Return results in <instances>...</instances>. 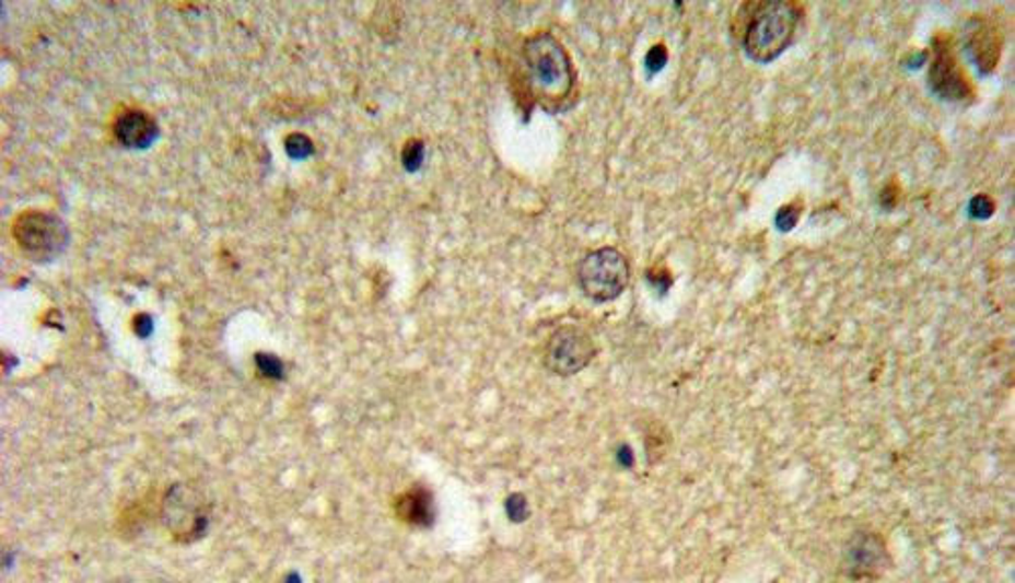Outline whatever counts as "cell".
<instances>
[{"label": "cell", "mask_w": 1015, "mask_h": 583, "mask_svg": "<svg viewBox=\"0 0 1015 583\" xmlns=\"http://www.w3.org/2000/svg\"><path fill=\"white\" fill-rule=\"evenodd\" d=\"M527 83L546 108L565 102L576 85V71L562 42L551 33H536L523 43Z\"/></svg>", "instance_id": "6da1fadb"}, {"label": "cell", "mask_w": 1015, "mask_h": 583, "mask_svg": "<svg viewBox=\"0 0 1015 583\" xmlns=\"http://www.w3.org/2000/svg\"><path fill=\"white\" fill-rule=\"evenodd\" d=\"M750 14L742 27V47L756 63H772L795 42L801 23L796 2L772 0L748 7Z\"/></svg>", "instance_id": "7a4b0ae2"}, {"label": "cell", "mask_w": 1015, "mask_h": 583, "mask_svg": "<svg viewBox=\"0 0 1015 583\" xmlns=\"http://www.w3.org/2000/svg\"><path fill=\"white\" fill-rule=\"evenodd\" d=\"M576 278L584 296L598 304H606L620 299L629 288L631 264L620 249L604 245L580 259Z\"/></svg>", "instance_id": "3957f363"}, {"label": "cell", "mask_w": 1015, "mask_h": 583, "mask_svg": "<svg viewBox=\"0 0 1015 583\" xmlns=\"http://www.w3.org/2000/svg\"><path fill=\"white\" fill-rule=\"evenodd\" d=\"M13 237L19 249L33 261L59 258L69 244L68 225L47 211H27L13 223Z\"/></svg>", "instance_id": "277c9868"}, {"label": "cell", "mask_w": 1015, "mask_h": 583, "mask_svg": "<svg viewBox=\"0 0 1015 583\" xmlns=\"http://www.w3.org/2000/svg\"><path fill=\"white\" fill-rule=\"evenodd\" d=\"M598 353L591 333L582 326L556 328L544 347V365L551 375L572 377L591 365Z\"/></svg>", "instance_id": "5b68a950"}, {"label": "cell", "mask_w": 1015, "mask_h": 583, "mask_svg": "<svg viewBox=\"0 0 1015 583\" xmlns=\"http://www.w3.org/2000/svg\"><path fill=\"white\" fill-rule=\"evenodd\" d=\"M892 565L886 539L872 529L853 530L841 553V570L851 582H874Z\"/></svg>", "instance_id": "8992f818"}, {"label": "cell", "mask_w": 1015, "mask_h": 583, "mask_svg": "<svg viewBox=\"0 0 1015 583\" xmlns=\"http://www.w3.org/2000/svg\"><path fill=\"white\" fill-rule=\"evenodd\" d=\"M929 85L933 94L945 102L965 104L973 100V88L960 69L959 59L948 37L934 39L933 61L929 69Z\"/></svg>", "instance_id": "52a82bcc"}, {"label": "cell", "mask_w": 1015, "mask_h": 583, "mask_svg": "<svg viewBox=\"0 0 1015 583\" xmlns=\"http://www.w3.org/2000/svg\"><path fill=\"white\" fill-rule=\"evenodd\" d=\"M965 49L973 59L975 68L979 73L989 75L998 68L1000 51H1002V35L989 19L975 16L965 31Z\"/></svg>", "instance_id": "ba28073f"}, {"label": "cell", "mask_w": 1015, "mask_h": 583, "mask_svg": "<svg viewBox=\"0 0 1015 583\" xmlns=\"http://www.w3.org/2000/svg\"><path fill=\"white\" fill-rule=\"evenodd\" d=\"M114 135L126 149H147L159 136V126L144 109H124L114 123Z\"/></svg>", "instance_id": "9c48e42d"}, {"label": "cell", "mask_w": 1015, "mask_h": 583, "mask_svg": "<svg viewBox=\"0 0 1015 583\" xmlns=\"http://www.w3.org/2000/svg\"><path fill=\"white\" fill-rule=\"evenodd\" d=\"M396 515L399 521L412 525V527H428L434 518V502L432 494L422 487H412L406 492H401L396 502H394Z\"/></svg>", "instance_id": "30bf717a"}, {"label": "cell", "mask_w": 1015, "mask_h": 583, "mask_svg": "<svg viewBox=\"0 0 1015 583\" xmlns=\"http://www.w3.org/2000/svg\"><path fill=\"white\" fill-rule=\"evenodd\" d=\"M425 147L424 140L420 138H412L404 144L401 149V164L408 173H416L420 171V166L424 163Z\"/></svg>", "instance_id": "8fae6325"}, {"label": "cell", "mask_w": 1015, "mask_h": 583, "mask_svg": "<svg viewBox=\"0 0 1015 583\" xmlns=\"http://www.w3.org/2000/svg\"><path fill=\"white\" fill-rule=\"evenodd\" d=\"M284 149L289 152L290 159L302 161V159H308L315 152V144H313V140L308 136L294 132L284 140Z\"/></svg>", "instance_id": "7c38bea8"}, {"label": "cell", "mask_w": 1015, "mask_h": 583, "mask_svg": "<svg viewBox=\"0 0 1015 583\" xmlns=\"http://www.w3.org/2000/svg\"><path fill=\"white\" fill-rule=\"evenodd\" d=\"M256 366L260 369L261 375H266V377H272V380H282L284 377V365L276 354H256Z\"/></svg>", "instance_id": "4fadbf2b"}, {"label": "cell", "mask_w": 1015, "mask_h": 583, "mask_svg": "<svg viewBox=\"0 0 1015 583\" xmlns=\"http://www.w3.org/2000/svg\"><path fill=\"white\" fill-rule=\"evenodd\" d=\"M995 211V203L989 199L988 195H977L969 203V215L973 219H989Z\"/></svg>", "instance_id": "5bb4252c"}, {"label": "cell", "mask_w": 1015, "mask_h": 583, "mask_svg": "<svg viewBox=\"0 0 1015 583\" xmlns=\"http://www.w3.org/2000/svg\"><path fill=\"white\" fill-rule=\"evenodd\" d=\"M798 218H801L798 205H784L781 211H779V215H777V228L781 231H791L795 228Z\"/></svg>", "instance_id": "9a60e30c"}, {"label": "cell", "mask_w": 1015, "mask_h": 583, "mask_svg": "<svg viewBox=\"0 0 1015 583\" xmlns=\"http://www.w3.org/2000/svg\"><path fill=\"white\" fill-rule=\"evenodd\" d=\"M667 57H669V55H667L665 45H655V47H651V51L646 54L645 59L646 71H649V73H657V71H661V69L665 68V63H667Z\"/></svg>", "instance_id": "2e32d148"}, {"label": "cell", "mask_w": 1015, "mask_h": 583, "mask_svg": "<svg viewBox=\"0 0 1015 583\" xmlns=\"http://www.w3.org/2000/svg\"><path fill=\"white\" fill-rule=\"evenodd\" d=\"M135 333L142 339H147L151 335L152 318L149 314H138L137 318H135Z\"/></svg>", "instance_id": "e0dca14e"}]
</instances>
